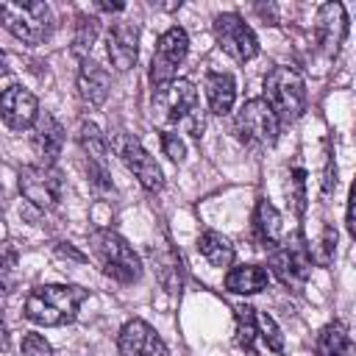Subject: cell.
<instances>
[{
  "label": "cell",
  "mask_w": 356,
  "mask_h": 356,
  "mask_svg": "<svg viewBox=\"0 0 356 356\" xmlns=\"http://www.w3.org/2000/svg\"><path fill=\"white\" fill-rule=\"evenodd\" d=\"M270 111L275 114L278 125L295 122L306 111V86L303 78L292 67H273L264 78V97Z\"/></svg>",
  "instance_id": "cell-3"
},
{
  "label": "cell",
  "mask_w": 356,
  "mask_h": 356,
  "mask_svg": "<svg viewBox=\"0 0 356 356\" xmlns=\"http://www.w3.org/2000/svg\"><path fill=\"white\" fill-rule=\"evenodd\" d=\"M19 259V250L14 248V242H0V275H6Z\"/></svg>",
  "instance_id": "cell-31"
},
{
  "label": "cell",
  "mask_w": 356,
  "mask_h": 356,
  "mask_svg": "<svg viewBox=\"0 0 356 356\" xmlns=\"http://www.w3.org/2000/svg\"><path fill=\"white\" fill-rule=\"evenodd\" d=\"M19 192L39 209H56L64 195V178L56 167L47 164H25L19 170Z\"/></svg>",
  "instance_id": "cell-7"
},
{
  "label": "cell",
  "mask_w": 356,
  "mask_h": 356,
  "mask_svg": "<svg viewBox=\"0 0 356 356\" xmlns=\"http://www.w3.org/2000/svg\"><path fill=\"white\" fill-rule=\"evenodd\" d=\"M303 186H306V172L298 167V170L292 172V178H289V200L295 203V211H298V214L303 211V200H306Z\"/></svg>",
  "instance_id": "cell-29"
},
{
  "label": "cell",
  "mask_w": 356,
  "mask_h": 356,
  "mask_svg": "<svg viewBox=\"0 0 356 356\" xmlns=\"http://www.w3.org/2000/svg\"><path fill=\"white\" fill-rule=\"evenodd\" d=\"M256 334L264 339L267 350H275V353L284 350V334H281V328L275 325V320L267 312L264 314H256Z\"/></svg>",
  "instance_id": "cell-26"
},
{
  "label": "cell",
  "mask_w": 356,
  "mask_h": 356,
  "mask_svg": "<svg viewBox=\"0 0 356 356\" xmlns=\"http://www.w3.org/2000/svg\"><path fill=\"white\" fill-rule=\"evenodd\" d=\"M214 36L217 44L234 58V61H250L259 53V39L253 28L239 14H217L214 17Z\"/></svg>",
  "instance_id": "cell-9"
},
{
  "label": "cell",
  "mask_w": 356,
  "mask_h": 356,
  "mask_svg": "<svg viewBox=\"0 0 356 356\" xmlns=\"http://www.w3.org/2000/svg\"><path fill=\"white\" fill-rule=\"evenodd\" d=\"M111 89V78L108 72L95 64L92 58H81V70H78V95L86 106H103Z\"/></svg>",
  "instance_id": "cell-18"
},
{
  "label": "cell",
  "mask_w": 356,
  "mask_h": 356,
  "mask_svg": "<svg viewBox=\"0 0 356 356\" xmlns=\"http://www.w3.org/2000/svg\"><path fill=\"white\" fill-rule=\"evenodd\" d=\"M117 156L122 159V164L139 178V184L147 189V192H159L164 186V178H161V167L156 164V159L142 147V142L134 136V134H125L120 131L114 139H111Z\"/></svg>",
  "instance_id": "cell-8"
},
{
  "label": "cell",
  "mask_w": 356,
  "mask_h": 356,
  "mask_svg": "<svg viewBox=\"0 0 356 356\" xmlns=\"http://www.w3.org/2000/svg\"><path fill=\"white\" fill-rule=\"evenodd\" d=\"M197 250H200V256H203L211 267H231V261H234V248H231V242H228L222 234H217V231L200 234Z\"/></svg>",
  "instance_id": "cell-22"
},
{
  "label": "cell",
  "mask_w": 356,
  "mask_h": 356,
  "mask_svg": "<svg viewBox=\"0 0 356 356\" xmlns=\"http://www.w3.org/2000/svg\"><path fill=\"white\" fill-rule=\"evenodd\" d=\"M120 356H170L164 339L145 323V320H128L117 337Z\"/></svg>",
  "instance_id": "cell-14"
},
{
  "label": "cell",
  "mask_w": 356,
  "mask_h": 356,
  "mask_svg": "<svg viewBox=\"0 0 356 356\" xmlns=\"http://www.w3.org/2000/svg\"><path fill=\"white\" fill-rule=\"evenodd\" d=\"M39 117V103L33 97V92H28L25 86H8L0 92V120L11 128V131H25L36 122Z\"/></svg>",
  "instance_id": "cell-12"
},
{
  "label": "cell",
  "mask_w": 356,
  "mask_h": 356,
  "mask_svg": "<svg viewBox=\"0 0 356 356\" xmlns=\"http://www.w3.org/2000/svg\"><path fill=\"white\" fill-rule=\"evenodd\" d=\"M61 147H64V128L58 125V120L53 114H39L36 122H33V150L36 156L53 167L56 159L61 156Z\"/></svg>",
  "instance_id": "cell-17"
},
{
  "label": "cell",
  "mask_w": 356,
  "mask_h": 356,
  "mask_svg": "<svg viewBox=\"0 0 356 356\" xmlns=\"http://www.w3.org/2000/svg\"><path fill=\"white\" fill-rule=\"evenodd\" d=\"M314 36L325 56H337L348 36V14L342 3H325L314 19Z\"/></svg>",
  "instance_id": "cell-15"
},
{
  "label": "cell",
  "mask_w": 356,
  "mask_h": 356,
  "mask_svg": "<svg viewBox=\"0 0 356 356\" xmlns=\"http://www.w3.org/2000/svg\"><path fill=\"white\" fill-rule=\"evenodd\" d=\"M22 356H53V348L42 334H25L22 337Z\"/></svg>",
  "instance_id": "cell-27"
},
{
  "label": "cell",
  "mask_w": 356,
  "mask_h": 356,
  "mask_svg": "<svg viewBox=\"0 0 356 356\" xmlns=\"http://www.w3.org/2000/svg\"><path fill=\"white\" fill-rule=\"evenodd\" d=\"M203 86H206V100H209L211 114H228L234 108V100H236L234 75H228V72H209Z\"/></svg>",
  "instance_id": "cell-19"
},
{
  "label": "cell",
  "mask_w": 356,
  "mask_h": 356,
  "mask_svg": "<svg viewBox=\"0 0 356 356\" xmlns=\"http://www.w3.org/2000/svg\"><path fill=\"white\" fill-rule=\"evenodd\" d=\"M334 250H337V231H334L331 225H325V228H323V239H320V253L312 256V259H317L320 264H331Z\"/></svg>",
  "instance_id": "cell-30"
},
{
  "label": "cell",
  "mask_w": 356,
  "mask_h": 356,
  "mask_svg": "<svg viewBox=\"0 0 356 356\" xmlns=\"http://www.w3.org/2000/svg\"><path fill=\"white\" fill-rule=\"evenodd\" d=\"M337 186V164H334V156L328 153L325 159V172H323V195H331Z\"/></svg>",
  "instance_id": "cell-32"
},
{
  "label": "cell",
  "mask_w": 356,
  "mask_h": 356,
  "mask_svg": "<svg viewBox=\"0 0 356 356\" xmlns=\"http://www.w3.org/2000/svg\"><path fill=\"white\" fill-rule=\"evenodd\" d=\"M6 209V189H3V184H0V211Z\"/></svg>",
  "instance_id": "cell-38"
},
{
  "label": "cell",
  "mask_w": 356,
  "mask_h": 356,
  "mask_svg": "<svg viewBox=\"0 0 356 356\" xmlns=\"http://www.w3.org/2000/svg\"><path fill=\"white\" fill-rule=\"evenodd\" d=\"M103 11H122L125 8V3H97Z\"/></svg>",
  "instance_id": "cell-36"
},
{
  "label": "cell",
  "mask_w": 356,
  "mask_h": 356,
  "mask_svg": "<svg viewBox=\"0 0 356 356\" xmlns=\"http://www.w3.org/2000/svg\"><path fill=\"white\" fill-rule=\"evenodd\" d=\"M353 203H356V189H350V195H348V214H345V225H348V231H350V236H356V220H353Z\"/></svg>",
  "instance_id": "cell-33"
},
{
  "label": "cell",
  "mask_w": 356,
  "mask_h": 356,
  "mask_svg": "<svg viewBox=\"0 0 356 356\" xmlns=\"http://www.w3.org/2000/svg\"><path fill=\"white\" fill-rule=\"evenodd\" d=\"M3 75H8V58H6V53L0 50V78Z\"/></svg>",
  "instance_id": "cell-37"
},
{
  "label": "cell",
  "mask_w": 356,
  "mask_h": 356,
  "mask_svg": "<svg viewBox=\"0 0 356 356\" xmlns=\"http://www.w3.org/2000/svg\"><path fill=\"white\" fill-rule=\"evenodd\" d=\"M317 356H356L345 323H328L317 337Z\"/></svg>",
  "instance_id": "cell-21"
},
{
  "label": "cell",
  "mask_w": 356,
  "mask_h": 356,
  "mask_svg": "<svg viewBox=\"0 0 356 356\" xmlns=\"http://www.w3.org/2000/svg\"><path fill=\"white\" fill-rule=\"evenodd\" d=\"M81 147L86 153V167H89V178L97 189L108 192L111 189V175H108V142L103 139V134L97 131V125L83 122L81 125Z\"/></svg>",
  "instance_id": "cell-13"
},
{
  "label": "cell",
  "mask_w": 356,
  "mask_h": 356,
  "mask_svg": "<svg viewBox=\"0 0 356 356\" xmlns=\"http://www.w3.org/2000/svg\"><path fill=\"white\" fill-rule=\"evenodd\" d=\"M89 298L86 289L81 286H67V284H44L28 292L25 298V317L36 325H64L72 323L81 303Z\"/></svg>",
  "instance_id": "cell-1"
},
{
  "label": "cell",
  "mask_w": 356,
  "mask_h": 356,
  "mask_svg": "<svg viewBox=\"0 0 356 356\" xmlns=\"http://www.w3.org/2000/svg\"><path fill=\"white\" fill-rule=\"evenodd\" d=\"M189 53V36L184 28H167L161 36H159V44H156V53H153V61H150V81L156 86L167 83V81H175V72L178 67L184 64Z\"/></svg>",
  "instance_id": "cell-10"
},
{
  "label": "cell",
  "mask_w": 356,
  "mask_h": 356,
  "mask_svg": "<svg viewBox=\"0 0 356 356\" xmlns=\"http://www.w3.org/2000/svg\"><path fill=\"white\" fill-rule=\"evenodd\" d=\"M106 53H108L114 70H120V72L131 70L139 56V25L128 22V19L111 22V28L106 33Z\"/></svg>",
  "instance_id": "cell-16"
},
{
  "label": "cell",
  "mask_w": 356,
  "mask_h": 356,
  "mask_svg": "<svg viewBox=\"0 0 356 356\" xmlns=\"http://www.w3.org/2000/svg\"><path fill=\"white\" fill-rule=\"evenodd\" d=\"M56 250H58V253H61V256H70V259H75V261H83V259H86V256H83V253H78V250H75V248H70V245H67V242H61V245H58V248H56Z\"/></svg>",
  "instance_id": "cell-34"
},
{
  "label": "cell",
  "mask_w": 356,
  "mask_h": 356,
  "mask_svg": "<svg viewBox=\"0 0 356 356\" xmlns=\"http://www.w3.org/2000/svg\"><path fill=\"white\" fill-rule=\"evenodd\" d=\"M153 120L164 131L189 120L192 136H200L203 117L197 111V89L184 78H175V81H167V83L156 86V92H153Z\"/></svg>",
  "instance_id": "cell-2"
},
{
  "label": "cell",
  "mask_w": 356,
  "mask_h": 356,
  "mask_svg": "<svg viewBox=\"0 0 356 356\" xmlns=\"http://www.w3.org/2000/svg\"><path fill=\"white\" fill-rule=\"evenodd\" d=\"M270 267H273L275 278H278L284 286H289V289H300V286L309 281V275H312V250L306 248L303 236L298 234L289 245L273 250V256H270Z\"/></svg>",
  "instance_id": "cell-11"
},
{
  "label": "cell",
  "mask_w": 356,
  "mask_h": 356,
  "mask_svg": "<svg viewBox=\"0 0 356 356\" xmlns=\"http://www.w3.org/2000/svg\"><path fill=\"white\" fill-rule=\"evenodd\" d=\"M267 281H270V275L259 264H239L225 273V289L234 295H256L267 286Z\"/></svg>",
  "instance_id": "cell-20"
},
{
  "label": "cell",
  "mask_w": 356,
  "mask_h": 356,
  "mask_svg": "<svg viewBox=\"0 0 356 356\" xmlns=\"http://www.w3.org/2000/svg\"><path fill=\"white\" fill-rule=\"evenodd\" d=\"M8 328H6V323L0 320V350H8Z\"/></svg>",
  "instance_id": "cell-35"
},
{
  "label": "cell",
  "mask_w": 356,
  "mask_h": 356,
  "mask_svg": "<svg viewBox=\"0 0 356 356\" xmlns=\"http://www.w3.org/2000/svg\"><path fill=\"white\" fill-rule=\"evenodd\" d=\"M234 128L239 139L250 147H270L278 139V120L261 97H250L248 103H242Z\"/></svg>",
  "instance_id": "cell-6"
},
{
  "label": "cell",
  "mask_w": 356,
  "mask_h": 356,
  "mask_svg": "<svg viewBox=\"0 0 356 356\" xmlns=\"http://www.w3.org/2000/svg\"><path fill=\"white\" fill-rule=\"evenodd\" d=\"M95 36H97V19H95V17H86V14H78L72 44H75V53H78L81 58H86V53L92 50Z\"/></svg>",
  "instance_id": "cell-25"
},
{
  "label": "cell",
  "mask_w": 356,
  "mask_h": 356,
  "mask_svg": "<svg viewBox=\"0 0 356 356\" xmlns=\"http://www.w3.org/2000/svg\"><path fill=\"white\" fill-rule=\"evenodd\" d=\"M161 147H164V153L175 161V164H181L184 159H186V145L178 139V134H172V131H161Z\"/></svg>",
  "instance_id": "cell-28"
},
{
  "label": "cell",
  "mask_w": 356,
  "mask_h": 356,
  "mask_svg": "<svg viewBox=\"0 0 356 356\" xmlns=\"http://www.w3.org/2000/svg\"><path fill=\"white\" fill-rule=\"evenodd\" d=\"M0 25L28 44H42L53 31V14L47 3H11L0 0Z\"/></svg>",
  "instance_id": "cell-5"
},
{
  "label": "cell",
  "mask_w": 356,
  "mask_h": 356,
  "mask_svg": "<svg viewBox=\"0 0 356 356\" xmlns=\"http://www.w3.org/2000/svg\"><path fill=\"white\" fill-rule=\"evenodd\" d=\"M236 345L239 348H245V350H250L253 348V342H256V309H250V306H236Z\"/></svg>",
  "instance_id": "cell-24"
},
{
  "label": "cell",
  "mask_w": 356,
  "mask_h": 356,
  "mask_svg": "<svg viewBox=\"0 0 356 356\" xmlns=\"http://www.w3.org/2000/svg\"><path fill=\"white\" fill-rule=\"evenodd\" d=\"M256 231H259V236L267 242V245H278L281 242V236H284V225H281V214H278V209L270 203V200H259L256 203Z\"/></svg>",
  "instance_id": "cell-23"
},
{
  "label": "cell",
  "mask_w": 356,
  "mask_h": 356,
  "mask_svg": "<svg viewBox=\"0 0 356 356\" xmlns=\"http://www.w3.org/2000/svg\"><path fill=\"white\" fill-rule=\"evenodd\" d=\"M92 253L100 261L103 273L120 284H134L142 278V261L136 250L114 231L100 228L92 234Z\"/></svg>",
  "instance_id": "cell-4"
}]
</instances>
